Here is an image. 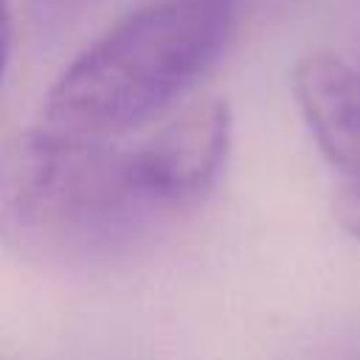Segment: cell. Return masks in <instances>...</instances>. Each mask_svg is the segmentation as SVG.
<instances>
[{
    "mask_svg": "<svg viewBox=\"0 0 360 360\" xmlns=\"http://www.w3.org/2000/svg\"><path fill=\"white\" fill-rule=\"evenodd\" d=\"M28 6L37 22L51 28V25H62L65 20L76 17L87 6V0H28Z\"/></svg>",
    "mask_w": 360,
    "mask_h": 360,
    "instance_id": "8992f818",
    "label": "cell"
},
{
    "mask_svg": "<svg viewBox=\"0 0 360 360\" xmlns=\"http://www.w3.org/2000/svg\"><path fill=\"white\" fill-rule=\"evenodd\" d=\"M8 39H11V17H8V3L0 0V79H3V68L8 59Z\"/></svg>",
    "mask_w": 360,
    "mask_h": 360,
    "instance_id": "52a82bcc",
    "label": "cell"
},
{
    "mask_svg": "<svg viewBox=\"0 0 360 360\" xmlns=\"http://www.w3.org/2000/svg\"><path fill=\"white\" fill-rule=\"evenodd\" d=\"M231 149V107L200 98L141 149L129 152L141 191L163 211L200 202L219 180Z\"/></svg>",
    "mask_w": 360,
    "mask_h": 360,
    "instance_id": "3957f363",
    "label": "cell"
},
{
    "mask_svg": "<svg viewBox=\"0 0 360 360\" xmlns=\"http://www.w3.org/2000/svg\"><path fill=\"white\" fill-rule=\"evenodd\" d=\"M163 211L141 191L129 152L51 127L0 146V242L48 267L124 256Z\"/></svg>",
    "mask_w": 360,
    "mask_h": 360,
    "instance_id": "6da1fadb",
    "label": "cell"
},
{
    "mask_svg": "<svg viewBox=\"0 0 360 360\" xmlns=\"http://www.w3.org/2000/svg\"><path fill=\"white\" fill-rule=\"evenodd\" d=\"M332 214L346 233L360 239V186L343 183L332 197Z\"/></svg>",
    "mask_w": 360,
    "mask_h": 360,
    "instance_id": "5b68a950",
    "label": "cell"
},
{
    "mask_svg": "<svg viewBox=\"0 0 360 360\" xmlns=\"http://www.w3.org/2000/svg\"><path fill=\"white\" fill-rule=\"evenodd\" d=\"M292 96L323 158L360 186V68L332 51L307 53L292 70Z\"/></svg>",
    "mask_w": 360,
    "mask_h": 360,
    "instance_id": "277c9868",
    "label": "cell"
},
{
    "mask_svg": "<svg viewBox=\"0 0 360 360\" xmlns=\"http://www.w3.org/2000/svg\"><path fill=\"white\" fill-rule=\"evenodd\" d=\"M233 0H155L101 34L56 79L45 127L107 138L158 115L219 56Z\"/></svg>",
    "mask_w": 360,
    "mask_h": 360,
    "instance_id": "7a4b0ae2",
    "label": "cell"
}]
</instances>
